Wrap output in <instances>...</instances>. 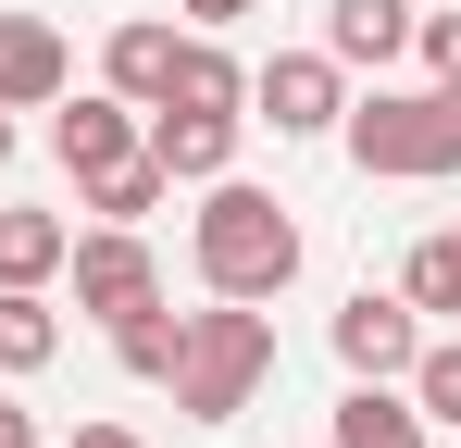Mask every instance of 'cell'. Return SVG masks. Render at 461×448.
Returning a JSON list of instances; mask_svg holds the SVG:
<instances>
[{
	"label": "cell",
	"mask_w": 461,
	"mask_h": 448,
	"mask_svg": "<svg viewBox=\"0 0 461 448\" xmlns=\"http://www.w3.org/2000/svg\"><path fill=\"white\" fill-rule=\"evenodd\" d=\"M63 362V311L50 287H0V373H50Z\"/></svg>",
	"instance_id": "5bb4252c"
},
{
	"label": "cell",
	"mask_w": 461,
	"mask_h": 448,
	"mask_svg": "<svg viewBox=\"0 0 461 448\" xmlns=\"http://www.w3.org/2000/svg\"><path fill=\"white\" fill-rule=\"evenodd\" d=\"M411 25H424L411 0H324V50H337V63H375V75L411 50Z\"/></svg>",
	"instance_id": "30bf717a"
},
{
	"label": "cell",
	"mask_w": 461,
	"mask_h": 448,
	"mask_svg": "<svg viewBox=\"0 0 461 448\" xmlns=\"http://www.w3.org/2000/svg\"><path fill=\"white\" fill-rule=\"evenodd\" d=\"M63 448H150V436H125V424H76Z\"/></svg>",
	"instance_id": "603a6c76"
},
{
	"label": "cell",
	"mask_w": 461,
	"mask_h": 448,
	"mask_svg": "<svg viewBox=\"0 0 461 448\" xmlns=\"http://www.w3.org/2000/svg\"><path fill=\"white\" fill-rule=\"evenodd\" d=\"M175 411L187 424H237L262 386H275V324H262V299H212V311H187V349H175Z\"/></svg>",
	"instance_id": "7a4b0ae2"
},
{
	"label": "cell",
	"mask_w": 461,
	"mask_h": 448,
	"mask_svg": "<svg viewBox=\"0 0 461 448\" xmlns=\"http://www.w3.org/2000/svg\"><path fill=\"white\" fill-rule=\"evenodd\" d=\"M0 448H38V411L25 399H0Z\"/></svg>",
	"instance_id": "7402d4cb"
},
{
	"label": "cell",
	"mask_w": 461,
	"mask_h": 448,
	"mask_svg": "<svg viewBox=\"0 0 461 448\" xmlns=\"http://www.w3.org/2000/svg\"><path fill=\"white\" fill-rule=\"evenodd\" d=\"M162 100H187V112H249V63L212 50V25H187V38H175V87H162Z\"/></svg>",
	"instance_id": "7c38bea8"
},
{
	"label": "cell",
	"mask_w": 461,
	"mask_h": 448,
	"mask_svg": "<svg viewBox=\"0 0 461 448\" xmlns=\"http://www.w3.org/2000/svg\"><path fill=\"white\" fill-rule=\"evenodd\" d=\"M0 175H13V112H0Z\"/></svg>",
	"instance_id": "cb8c5ba5"
},
{
	"label": "cell",
	"mask_w": 461,
	"mask_h": 448,
	"mask_svg": "<svg viewBox=\"0 0 461 448\" xmlns=\"http://www.w3.org/2000/svg\"><path fill=\"white\" fill-rule=\"evenodd\" d=\"M411 349H424V311H411L399 287L337 299V362L362 373V386H399V373H411Z\"/></svg>",
	"instance_id": "8992f818"
},
{
	"label": "cell",
	"mask_w": 461,
	"mask_h": 448,
	"mask_svg": "<svg viewBox=\"0 0 461 448\" xmlns=\"http://www.w3.org/2000/svg\"><path fill=\"white\" fill-rule=\"evenodd\" d=\"M337 448H424L411 386H362V373H349V399H337Z\"/></svg>",
	"instance_id": "4fadbf2b"
},
{
	"label": "cell",
	"mask_w": 461,
	"mask_h": 448,
	"mask_svg": "<svg viewBox=\"0 0 461 448\" xmlns=\"http://www.w3.org/2000/svg\"><path fill=\"white\" fill-rule=\"evenodd\" d=\"M249 112H262L275 138H337V112H349V63H337V50H275V63L249 75Z\"/></svg>",
	"instance_id": "5b68a950"
},
{
	"label": "cell",
	"mask_w": 461,
	"mask_h": 448,
	"mask_svg": "<svg viewBox=\"0 0 461 448\" xmlns=\"http://www.w3.org/2000/svg\"><path fill=\"white\" fill-rule=\"evenodd\" d=\"M175 349H187V311H175V299H150V311H125V324H113V362L138 373V386H162Z\"/></svg>",
	"instance_id": "e0dca14e"
},
{
	"label": "cell",
	"mask_w": 461,
	"mask_h": 448,
	"mask_svg": "<svg viewBox=\"0 0 461 448\" xmlns=\"http://www.w3.org/2000/svg\"><path fill=\"white\" fill-rule=\"evenodd\" d=\"M399 299H411V311H449V324H461V224L411 237V262H399Z\"/></svg>",
	"instance_id": "ac0fdd59"
},
{
	"label": "cell",
	"mask_w": 461,
	"mask_h": 448,
	"mask_svg": "<svg viewBox=\"0 0 461 448\" xmlns=\"http://www.w3.org/2000/svg\"><path fill=\"white\" fill-rule=\"evenodd\" d=\"M63 274H76V311H87V324H125V311L162 299V262H150L138 224H87L76 249H63Z\"/></svg>",
	"instance_id": "277c9868"
},
{
	"label": "cell",
	"mask_w": 461,
	"mask_h": 448,
	"mask_svg": "<svg viewBox=\"0 0 461 448\" xmlns=\"http://www.w3.org/2000/svg\"><path fill=\"white\" fill-rule=\"evenodd\" d=\"M138 125H150V112H138V100H113V87H63V112H50V149H63V175H113V162H125V149H138Z\"/></svg>",
	"instance_id": "9c48e42d"
},
{
	"label": "cell",
	"mask_w": 461,
	"mask_h": 448,
	"mask_svg": "<svg viewBox=\"0 0 461 448\" xmlns=\"http://www.w3.org/2000/svg\"><path fill=\"white\" fill-rule=\"evenodd\" d=\"M63 249H76V224H63V212H0V287H50Z\"/></svg>",
	"instance_id": "9a60e30c"
},
{
	"label": "cell",
	"mask_w": 461,
	"mask_h": 448,
	"mask_svg": "<svg viewBox=\"0 0 461 448\" xmlns=\"http://www.w3.org/2000/svg\"><path fill=\"white\" fill-rule=\"evenodd\" d=\"M76 200H87V212H100V224H138V212H162V200H175V175H162L150 149H125L113 175H87Z\"/></svg>",
	"instance_id": "2e32d148"
},
{
	"label": "cell",
	"mask_w": 461,
	"mask_h": 448,
	"mask_svg": "<svg viewBox=\"0 0 461 448\" xmlns=\"http://www.w3.org/2000/svg\"><path fill=\"white\" fill-rule=\"evenodd\" d=\"M399 386H411V411H424V424H449V436H461V336H424Z\"/></svg>",
	"instance_id": "d6986e66"
},
{
	"label": "cell",
	"mask_w": 461,
	"mask_h": 448,
	"mask_svg": "<svg viewBox=\"0 0 461 448\" xmlns=\"http://www.w3.org/2000/svg\"><path fill=\"white\" fill-rule=\"evenodd\" d=\"M187 25H237V13H262V0H175Z\"/></svg>",
	"instance_id": "44dd1931"
},
{
	"label": "cell",
	"mask_w": 461,
	"mask_h": 448,
	"mask_svg": "<svg viewBox=\"0 0 461 448\" xmlns=\"http://www.w3.org/2000/svg\"><path fill=\"white\" fill-rule=\"evenodd\" d=\"M100 87L150 112L162 87H175V25H162V13H138V25H113V50H100Z\"/></svg>",
	"instance_id": "8fae6325"
},
{
	"label": "cell",
	"mask_w": 461,
	"mask_h": 448,
	"mask_svg": "<svg viewBox=\"0 0 461 448\" xmlns=\"http://www.w3.org/2000/svg\"><path fill=\"white\" fill-rule=\"evenodd\" d=\"M187 249H200V287L212 299H287L300 287V212L275 187H249V175H212Z\"/></svg>",
	"instance_id": "6da1fadb"
},
{
	"label": "cell",
	"mask_w": 461,
	"mask_h": 448,
	"mask_svg": "<svg viewBox=\"0 0 461 448\" xmlns=\"http://www.w3.org/2000/svg\"><path fill=\"white\" fill-rule=\"evenodd\" d=\"M337 149L362 175H399V187H437L461 175V87H375L337 112Z\"/></svg>",
	"instance_id": "3957f363"
},
{
	"label": "cell",
	"mask_w": 461,
	"mask_h": 448,
	"mask_svg": "<svg viewBox=\"0 0 461 448\" xmlns=\"http://www.w3.org/2000/svg\"><path fill=\"white\" fill-rule=\"evenodd\" d=\"M411 50L437 63V87H461V13H424V25H411Z\"/></svg>",
	"instance_id": "ffe728a7"
},
{
	"label": "cell",
	"mask_w": 461,
	"mask_h": 448,
	"mask_svg": "<svg viewBox=\"0 0 461 448\" xmlns=\"http://www.w3.org/2000/svg\"><path fill=\"white\" fill-rule=\"evenodd\" d=\"M237 125H249V112H187V100H150L138 149H150L175 187H212V175H237Z\"/></svg>",
	"instance_id": "52a82bcc"
},
{
	"label": "cell",
	"mask_w": 461,
	"mask_h": 448,
	"mask_svg": "<svg viewBox=\"0 0 461 448\" xmlns=\"http://www.w3.org/2000/svg\"><path fill=\"white\" fill-rule=\"evenodd\" d=\"M76 87V50L50 13H0V112H50Z\"/></svg>",
	"instance_id": "ba28073f"
}]
</instances>
